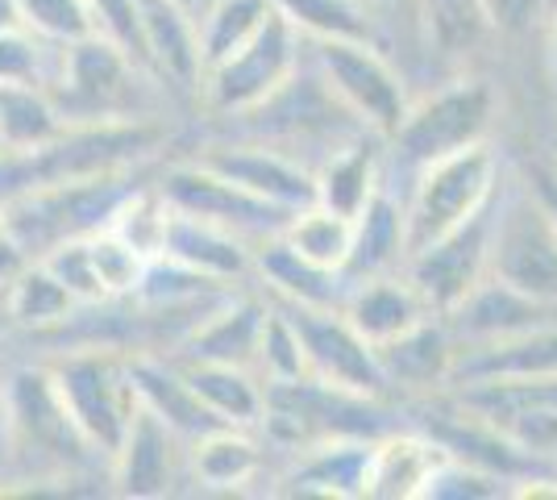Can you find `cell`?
<instances>
[{"label":"cell","mask_w":557,"mask_h":500,"mask_svg":"<svg viewBox=\"0 0 557 500\" xmlns=\"http://www.w3.org/2000/svg\"><path fill=\"white\" fill-rule=\"evenodd\" d=\"M47 371L59 392V405L67 408L71 426L79 429L88 451L113 459L134 413H138L129 355L116 346H75L47 363Z\"/></svg>","instance_id":"1"},{"label":"cell","mask_w":557,"mask_h":500,"mask_svg":"<svg viewBox=\"0 0 557 500\" xmlns=\"http://www.w3.org/2000/svg\"><path fill=\"white\" fill-rule=\"evenodd\" d=\"M495 180H499V163H495V155L483 143L420 167L412 200L404 205L408 255L429 246V242L445 239L449 230L466 225L474 214H483L495 200V192H499Z\"/></svg>","instance_id":"2"},{"label":"cell","mask_w":557,"mask_h":500,"mask_svg":"<svg viewBox=\"0 0 557 500\" xmlns=\"http://www.w3.org/2000/svg\"><path fill=\"white\" fill-rule=\"evenodd\" d=\"M47 93L63 121H134L138 63L104 34H88L59 47Z\"/></svg>","instance_id":"3"},{"label":"cell","mask_w":557,"mask_h":500,"mask_svg":"<svg viewBox=\"0 0 557 500\" xmlns=\"http://www.w3.org/2000/svg\"><path fill=\"white\" fill-rule=\"evenodd\" d=\"M487 276L524 296L557 305V234L533 192H516L508 200H499L495 192Z\"/></svg>","instance_id":"4"},{"label":"cell","mask_w":557,"mask_h":500,"mask_svg":"<svg viewBox=\"0 0 557 500\" xmlns=\"http://www.w3.org/2000/svg\"><path fill=\"white\" fill-rule=\"evenodd\" d=\"M491 113H495V96L487 84L458 80L442 93L424 96L420 105H408V113L392 134L395 155L404 163L424 167L454 150H466V146L483 143Z\"/></svg>","instance_id":"5"},{"label":"cell","mask_w":557,"mask_h":500,"mask_svg":"<svg viewBox=\"0 0 557 500\" xmlns=\"http://www.w3.org/2000/svg\"><path fill=\"white\" fill-rule=\"evenodd\" d=\"M300 50V34L292 29L287 17H275L258 29L255 38L242 50H233L230 59H221L216 68L200 75V93L216 113H255L262 100L271 96L296 75V54Z\"/></svg>","instance_id":"6"},{"label":"cell","mask_w":557,"mask_h":500,"mask_svg":"<svg viewBox=\"0 0 557 500\" xmlns=\"http://www.w3.org/2000/svg\"><path fill=\"white\" fill-rule=\"evenodd\" d=\"M171 209H180L187 217H200L209 225H221L237 234L242 242H271L283 234V225L292 221L287 209H278L271 200H262L255 192H246L242 184H233L225 175H216L212 167L180 163L166 171V180L159 184Z\"/></svg>","instance_id":"7"},{"label":"cell","mask_w":557,"mask_h":500,"mask_svg":"<svg viewBox=\"0 0 557 500\" xmlns=\"http://www.w3.org/2000/svg\"><path fill=\"white\" fill-rule=\"evenodd\" d=\"M321 47V75H325L329 96L362 121V130L387 134L408 113V93L399 84V75L387 68V59L371 42H317Z\"/></svg>","instance_id":"8"},{"label":"cell","mask_w":557,"mask_h":500,"mask_svg":"<svg viewBox=\"0 0 557 500\" xmlns=\"http://www.w3.org/2000/svg\"><path fill=\"white\" fill-rule=\"evenodd\" d=\"M0 417L9 447L17 454H34L38 463H67L79 451H88L79 429L71 426L67 408L59 405L47 367H22L9 376L0 392Z\"/></svg>","instance_id":"9"},{"label":"cell","mask_w":557,"mask_h":500,"mask_svg":"<svg viewBox=\"0 0 557 500\" xmlns=\"http://www.w3.org/2000/svg\"><path fill=\"white\" fill-rule=\"evenodd\" d=\"M292 321L300 330L312 380L371 401L387 392V371L379 363V351L349 326L342 309H292Z\"/></svg>","instance_id":"10"},{"label":"cell","mask_w":557,"mask_h":500,"mask_svg":"<svg viewBox=\"0 0 557 500\" xmlns=\"http://www.w3.org/2000/svg\"><path fill=\"white\" fill-rule=\"evenodd\" d=\"M491 200L483 214H474L466 225L449 230L445 239L429 242L408 255V280L424 296V305L433 309V317L454 313L466 301V292L487 276V251H491Z\"/></svg>","instance_id":"11"},{"label":"cell","mask_w":557,"mask_h":500,"mask_svg":"<svg viewBox=\"0 0 557 500\" xmlns=\"http://www.w3.org/2000/svg\"><path fill=\"white\" fill-rule=\"evenodd\" d=\"M138 34L146 72L171 88H200V34L184 0H138Z\"/></svg>","instance_id":"12"},{"label":"cell","mask_w":557,"mask_h":500,"mask_svg":"<svg viewBox=\"0 0 557 500\" xmlns=\"http://www.w3.org/2000/svg\"><path fill=\"white\" fill-rule=\"evenodd\" d=\"M200 163L233 180V184H242L246 192L262 196V200L278 205V209H287V214L317 200V175L296 159L267 150V146H212L200 155Z\"/></svg>","instance_id":"13"},{"label":"cell","mask_w":557,"mask_h":500,"mask_svg":"<svg viewBox=\"0 0 557 500\" xmlns=\"http://www.w3.org/2000/svg\"><path fill=\"white\" fill-rule=\"evenodd\" d=\"M445 321L462 333L470 346H487V342H504V338L529 333L545 321H557V305L524 296V292H516L495 276H483L466 292L458 309L445 313Z\"/></svg>","instance_id":"14"},{"label":"cell","mask_w":557,"mask_h":500,"mask_svg":"<svg viewBox=\"0 0 557 500\" xmlns=\"http://www.w3.org/2000/svg\"><path fill=\"white\" fill-rule=\"evenodd\" d=\"M175 429L159 422L150 408L134 413L121 447L113 451V484L121 497L150 500L166 497L175 484Z\"/></svg>","instance_id":"15"},{"label":"cell","mask_w":557,"mask_h":500,"mask_svg":"<svg viewBox=\"0 0 557 500\" xmlns=\"http://www.w3.org/2000/svg\"><path fill=\"white\" fill-rule=\"evenodd\" d=\"M129 376H134L138 405L150 408V413H154L159 422H166L180 438H191V442H196L200 434L225 426V422L196 397V388L187 383L184 367L163 363L159 355L141 351V355H129Z\"/></svg>","instance_id":"16"},{"label":"cell","mask_w":557,"mask_h":500,"mask_svg":"<svg viewBox=\"0 0 557 500\" xmlns=\"http://www.w3.org/2000/svg\"><path fill=\"white\" fill-rule=\"evenodd\" d=\"M346 321L354 330L371 342L374 351L387 346L395 338H404L408 330H417L424 317H433V309L424 305L412 280H395V276H371V280H358L349 288L346 305Z\"/></svg>","instance_id":"17"},{"label":"cell","mask_w":557,"mask_h":500,"mask_svg":"<svg viewBox=\"0 0 557 500\" xmlns=\"http://www.w3.org/2000/svg\"><path fill=\"white\" fill-rule=\"evenodd\" d=\"M267 309L250 296H221L191 330L184 333V358L196 363H233L250 367L258 358V338H262Z\"/></svg>","instance_id":"18"},{"label":"cell","mask_w":557,"mask_h":500,"mask_svg":"<svg viewBox=\"0 0 557 500\" xmlns=\"http://www.w3.org/2000/svg\"><path fill=\"white\" fill-rule=\"evenodd\" d=\"M536 376H557V321H545L529 333H516L504 342L470 346V355H458L454 380H536Z\"/></svg>","instance_id":"19"},{"label":"cell","mask_w":557,"mask_h":500,"mask_svg":"<svg viewBox=\"0 0 557 500\" xmlns=\"http://www.w3.org/2000/svg\"><path fill=\"white\" fill-rule=\"evenodd\" d=\"M258 276L275 288L283 301H292V309H342L349 288H354L346 280V271L304 259L300 251L287 246L283 239L262 242Z\"/></svg>","instance_id":"20"},{"label":"cell","mask_w":557,"mask_h":500,"mask_svg":"<svg viewBox=\"0 0 557 500\" xmlns=\"http://www.w3.org/2000/svg\"><path fill=\"white\" fill-rule=\"evenodd\" d=\"M408 263V221L404 205H395L387 192L379 188L354 217V242H349L346 280H371V276H392V267Z\"/></svg>","instance_id":"21"},{"label":"cell","mask_w":557,"mask_h":500,"mask_svg":"<svg viewBox=\"0 0 557 500\" xmlns=\"http://www.w3.org/2000/svg\"><path fill=\"white\" fill-rule=\"evenodd\" d=\"M163 255L180 259L184 267L209 276V280H242L255 259H250V242H242L237 234L221 230V225H209L200 217H187L180 209H171V225H166V242Z\"/></svg>","instance_id":"22"},{"label":"cell","mask_w":557,"mask_h":500,"mask_svg":"<svg viewBox=\"0 0 557 500\" xmlns=\"http://www.w3.org/2000/svg\"><path fill=\"white\" fill-rule=\"evenodd\" d=\"M442 442H429L417 434H387L371 442V472L367 497L379 500H417L433 467L442 463Z\"/></svg>","instance_id":"23"},{"label":"cell","mask_w":557,"mask_h":500,"mask_svg":"<svg viewBox=\"0 0 557 500\" xmlns=\"http://www.w3.org/2000/svg\"><path fill=\"white\" fill-rule=\"evenodd\" d=\"M374 438H325L292 476V492L300 497H367Z\"/></svg>","instance_id":"24"},{"label":"cell","mask_w":557,"mask_h":500,"mask_svg":"<svg viewBox=\"0 0 557 500\" xmlns=\"http://www.w3.org/2000/svg\"><path fill=\"white\" fill-rule=\"evenodd\" d=\"M379 363L387 371V383H404V388H433V383L454 380V363L458 351L449 346L445 326L433 317H424L417 330L395 338L387 346H379Z\"/></svg>","instance_id":"25"},{"label":"cell","mask_w":557,"mask_h":500,"mask_svg":"<svg viewBox=\"0 0 557 500\" xmlns=\"http://www.w3.org/2000/svg\"><path fill=\"white\" fill-rule=\"evenodd\" d=\"M0 305H4L13 326L34 330V333H54L63 321H71V313H79V301L50 276V267L42 259H29L22 271L4 284Z\"/></svg>","instance_id":"26"},{"label":"cell","mask_w":557,"mask_h":500,"mask_svg":"<svg viewBox=\"0 0 557 500\" xmlns=\"http://www.w3.org/2000/svg\"><path fill=\"white\" fill-rule=\"evenodd\" d=\"M63 113L47 84H0V150L25 155L63 134Z\"/></svg>","instance_id":"27"},{"label":"cell","mask_w":557,"mask_h":500,"mask_svg":"<svg viewBox=\"0 0 557 500\" xmlns=\"http://www.w3.org/2000/svg\"><path fill=\"white\" fill-rule=\"evenodd\" d=\"M187 383L196 388V397L225 422V426H255L258 417L267 413V392L258 388V380L246 367H233V363H196L184 358Z\"/></svg>","instance_id":"28"},{"label":"cell","mask_w":557,"mask_h":500,"mask_svg":"<svg viewBox=\"0 0 557 500\" xmlns=\"http://www.w3.org/2000/svg\"><path fill=\"white\" fill-rule=\"evenodd\" d=\"M317 175V205L342 217H358V209L379 192V150L367 138L337 146Z\"/></svg>","instance_id":"29"},{"label":"cell","mask_w":557,"mask_h":500,"mask_svg":"<svg viewBox=\"0 0 557 500\" xmlns=\"http://www.w3.org/2000/svg\"><path fill=\"white\" fill-rule=\"evenodd\" d=\"M271 17H275V0H212L209 9L196 17L205 72L216 68L221 59H230L233 50L246 47Z\"/></svg>","instance_id":"30"},{"label":"cell","mask_w":557,"mask_h":500,"mask_svg":"<svg viewBox=\"0 0 557 500\" xmlns=\"http://www.w3.org/2000/svg\"><path fill=\"white\" fill-rule=\"evenodd\" d=\"M191 463H196V476L209 488H242L258 476L262 451L242 434V426H216L196 438Z\"/></svg>","instance_id":"31"},{"label":"cell","mask_w":557,"mask_h":500,"mask_svg":"<svg viewBox=\"0 0 557 500\" xmlns=\"http://www.w3.org/2000/svg\"><path fill=\"white\" fill-rule=\"evenodd\" d=\"M420 9H424L429 42L445 59L479 50L487 42L491 25H495L487 0H420Z\"/></svg>","instance_id":"32"},{"label":"cell","mask_w":557,"mask_h":500,"mask_svg":"<svg viewBox=\"0 0 557 500\" xmlns=\"http://www.w3.org/2000/svg\"><path fill=\"white\" fill-rule=\"evenodd\" d=\"M278 239L287 246H296L304 259L321 263V267H346L349 259V242H354V217H342L325 209V205H304L292 214V221L283 225Z\"/></svg>","instance_id":"33"},{"label":"cell","mask_w":557,"mask_h":500,"mask_svg":"<svg viewBox=\"0 0 557 500\" xmlns=\"http://www.w3.org/2000/svg\"><path fill=\"white\" fill-rule=\"evenodd\" d=\"M278 17L317 42H371V17L358 0H275Z\"/></svg>","instance_id":"34"},{"label":"cell","mask_w":557,"mask_h":500,"mask_svg":"<svg viewBox=\"0 0 557 500\" xmlns=\"http://www.w3.org/2000/svg\"><path fill=\"white\" fill-rule=\"evenodd\" d=\"M166 225H171V205H166L163 188H129L109 217V230L129 242L134 251H141L146 259L163 255Z\"/></svg>","instance_id":"35"},{"label":"cell","mask_w":557,"mask_h":500,"mask_svg":"<svg viewBox=\"0 0 557 500\" xmlns=\"http://www.w3.org/2000/svg\"><path fill=\"white\" fill-rule=\"evenodd\" d=\"M17 17L29 34H38L50 47H67L96 34L88 0H17Z\"/></svg>","instance_id":"36"},{"label":"cell","mask_w":557,"mask_h":500,"mask_svg":"<svg viewBox=\"0 0 557 500\" xmlns=\"http://www.w3.org/2000/svg\"><path fill=\"white\" fill-rule=\"evenodd\" d=\"M88 246H92V263H96L100 284H104V296H109V301H125V296H134L150 259H146L141 251H134L125 239H116L109 225H104V230H96V234H88Z\"/></svg>","instance_id":"37"},{"label":"cell","mask_w":557,"mask_h":500,"mask_svg":"<svg viewBox=\"0 0 557 500\" xmlns=\"http://www.w3.org/2000/svg\"><path fill=\"white\" fill-rule=\"evenodd\" d=\"M59 47L42 42L25 25L0 29V84H50Z\"/></svg>","instance_id":"38"},{"label":"cell","mask_w":557,"mask_h":500,"mask_svg":"<svg viewBox=\"0 0 557 500\" xmlns=\"http://www.w3.org/2000/svg\"><path fill=\"white\" fill-rule=\"evenodd\" d=\"M255 363L267 371V383H287L308 376V358H304V342L292 313H267Z\"/></svg>","instance_id":"39"},{"label":"cell","mask_w":557,"mask_h":500,"mask_svg":"<svg viewBox=\"0 0 557 500\" xmlns=\"http://www.w3.org/2000/svg\"><path fill=\"white\" fill-rule=\"evenodd\" d=\"M38 259L50 267V276L59 284L67 288L71 296L79 301V309H92V305H104V284L96 276V263H92V246L88 239H67V242H54L50 251H42Z\"/></svg>","instance_id":"40"},{"label":"cell","mask_w":557,"mask_h":500,"mask_svg":"<svg viewBox=\"0 0 557 500\" xmlns=\"http://www.w3.org/2000/svg\"><path fill=\"white\" fill-rule=\"evenodd\" d=\"M88 9H92L96 34H104V38L116 42L138 68H146V63H141L138 0H88Z\"/></svg>","instance_id":"41"},{"label":"cell","mask_w":557,"mask_h":500,"mask_svg":"<svg viewBox=\"0 0 557 500\" xmlns=\"http://www.w3.org/2000/svg\"><path fill=\"white\" fill-rule=\"evenodd\" d=\"M529 192L536 196L541 214L549 217V225L557 234V167H533L529 171Z\"/></svg>","instance_id":"42"},{"label":"cell","mask_w":557,"mask_h":500,"mask_svg":"<svg viewBox=\"0 0 557 500\" xmlns=\"http://www.w3.org/2000/svg\"><path fill=\"white\" fill-rule=\"evenodd\" d=\"M13 25H22V17H17V0H0V29H13Z\"/></svg>","instance_id":"43"},{"label":"cell","mask_w":557,"mask_h":500,"mask_svg":"<svg viewBox=\"0 0 557 500\" xmlns=\"http://www.w3.org/2000/svg\"><path fill=\"white\" fill-rule=\"evenodd\" d=\"M0 234H9V205H4V196H0Z\"/></svg>","instance_id":"44"},{"label":"cell","mask_w":557,"mask_h":500,"mask_svg":"<svg viewBox=\"0 0 557 500\" xmlns=\"http://www.w3.org/2000/svg\"><path fill=\"white\" fill-rule=\"evenodd\" d=\"M549 68H554V84H557V29H554V50H549Z\"/></svg>","instance_id":"45"}]
</instances>
